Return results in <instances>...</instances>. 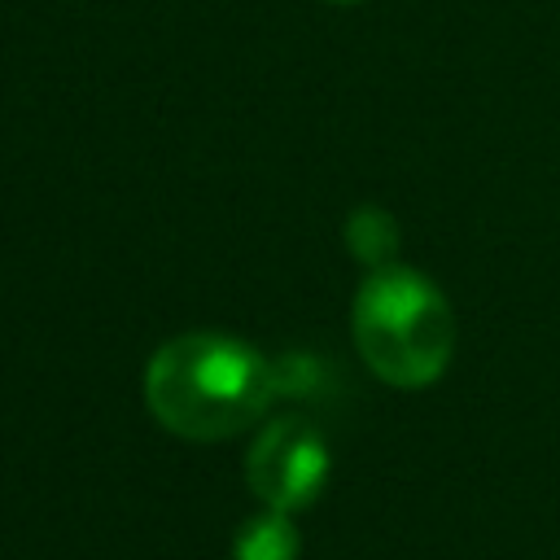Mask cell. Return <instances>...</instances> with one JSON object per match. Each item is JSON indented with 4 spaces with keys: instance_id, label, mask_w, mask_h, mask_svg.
<instances>
[{
    "instance_id": "cell-1",
    "label": "cell",
    "mask_w": 560,
    "mask_h": 560,
    "mask_svg": "<svg viewBox=\"0 0 560 560\" xmlns=\"http://www.w3.org/2000/svg\"><path fill=\"white\" fill-rule=\"evenodd\" d=\"M276 394V359H262L223 332L175 337L149 359L144 372L149 411L188 442H219L249 429Z\"/></svg>"
},
{
    "instance_id": "cell-2",
    "label": "cell",
    "mask_w": 560,
    "mask_h": 560,
    "mask_svg": "<svg viewBox=\"0 0 560 560\" xmlns=\"http://www.w3.org/2000/svg\"><path fill=\"white\" fill-rule=\"evenodd\" d=\"M354 341L381 381L420 389L442 376L455 346V319L420 271L394 262L363 280L354 298Z\"/></svg>"
},
{
    "instance_id": "cell-3",
    "label": "cell",
    "mask_w": 560,
    "mask_h": 560,
    "mask_svg": "<svg viewBox=\"0 0 560 560\" xmlns=\"http://www.w3.org/2000/svg\"><path fill=\"white\" fill-rule=\"evenodd\" d=\"M245 477H249V490L267 508L293 516L319 499V490L328 481V446L315 424H306L298 416H280L254 438Z\"/></svg>"
},
{
    "instance_id": "cell-4",
    "label": "cell",
    "mask_w": 560,
    "mask_h": 560,
    "mask_svg": "<svg viewBox=\"0 0 560 560\" xmlns=\"http://www.w3.org/2000/svg\"><path fill=\"white\" fill-rule=\"evenodd\" d=\"M232 560H298V529L289 512L267 508L249 516L232 542Z\"/></svg>"
},
{
    "instance_id": "cell-5",
    "label": "cell",
    "mask_w": 560,
    "mask_h": 560,
    "mask_svg": "<svg viewBox=\"0 0 560 560\" xmlns=\"http://www.w3.org/2000/svg\"><path fill=\"white\" fill-rule=\"evenodd\" d=\"M346 245L359 262H368L372 271L394 267V245H398V223L381 210V206H359L346 223Z\"/></svg>"
},
{
    "instance_id": "cell-6",
    "label": "cell",
    "mask_w": 560,
    "mask_h": 560,
    "mask_svg": "<svg viewBox=\"0 0 560 560\" xmlns=\"http://www.w3.org/2000/svg\"><path fill=\"white\" fill-rule=\"evenodd\" d=\"M337 4H354V0H337Z\"/></svg>"
}]
</instances>
